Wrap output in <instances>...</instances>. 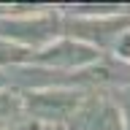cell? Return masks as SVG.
<instances>
[{"mask_svg":"<svg viewBox=\"0 0 130 130\" xmlns=\"http://www.w3.org/2000/svg\"><path fill=\"white\" fill-rule=\"evenodd\" d=\"M89 92L68 87H46V89H24V114L32 125H54L68 127L76 111L81 108Z\"/></svg>","mask_w":130,"mask_h":130,"instance_id":"obj_1","label":"cell"},{"mask_svg":"<svg viewBox=\"0 0 130 130\" xmlns=\"http://www.w3.org/2000/svg\"><path fill=\"white\" fill-rule=\"evenodd\" d=\"M62 35V16L52 11H27L22 16H0V38L41 52Z\"/></svg>","mask_w":130,"mask_h":130,"instance_id":"obj_2","label":"cell"},{"mask_svg":"<svg viewBox=\"0 0 130 130\" xmlns=\"http://www.w3.org/2000/svg\"><path fill=\"white\" fill-rule=\"evenodd\" d=\"M103 52H98L95 46L89 43H81L76 38H57L54 43H49L46 49L35 52L30 65H41V68H49V71H68V73H76V71H84L89 65H95L100 60Z\"/></svg>","mask_w":130,"mask_h":130,"instance_id":"obj_3","label":"cell"},{"mask_svg":"<svg viewBox=\"0 0 130 130\" xmlns=\"http://www.w3.org/2000/svg\"><path fill=\"white\" fill-rule=\"evenodd\" d=\"M65 130H125V122L111 95L89 92Z\"/></svg>","mask_w":130,"mask_h":130,"instance_id":"obj_4","label":"cell"},{"mask_svg":"<svg viewBox=\"0 0 130 130\" xmlns=\"http://www.w3.org/2000/svg\"><path fill=\"white\" fill-rule=\"evenodd\" d=\"M24 117H27V114H24L22 89H14V87L0 89V127H3V130L22 127Z\"/></svg>","mask_w":130,"mask_h":130,"instance_id":"obj_5","label":"cell"},{"mask_svg":"<svg viewBox=\"0 0 130 130\" xmlns=\"http://www.w3.org/2000/svg\"><path fill=\"white\" fill-rule=\"evenodd\" d=\"M114 103L119 106L122 122H125V130H130V84H122V87H114Z\"/></svg>","mask_w":130,"mask_h":130,"instance_id":"obj_6","label":"cell"},{"mask_svg":"<svg viewBox=\"0 0 130 130\" xmlns=\"http://www.w3.org/2000/svg\"><path fill=\"white\" fill-rule=\"evenodd\" d=\"M60 130H65V127H60Z\"/></svg>","mask_w":130,"mask_h":130,"instance_id":"obj_7","label":"cell"}]
</instances>
